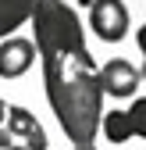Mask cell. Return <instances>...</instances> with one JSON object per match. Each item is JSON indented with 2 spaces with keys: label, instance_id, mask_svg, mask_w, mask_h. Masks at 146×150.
I'll use <instances>...</instances> for the list:
<instances>
[{
  "label": "cell",
  "instance_id": "obj_4",
  "mask_svg": "<svg viewBox=\"0 0 146 150\" xmlns=\"http://www.w3.org/2000/svg\"><path fill=\"white\" fill-rule=\"evenodd\" d=\"M36 43L25 36H7L0 40V79H22V75L36 64Z\"/></svg>",
  "mask_w": 146,
  "mask_h": 150
},
{
  "label": "cell",
  "instance_id": "obj_9",
  "mask_svg": "<svg viewBox=\"0 0 146 150\" xmlns=\"http://www.w3.org/2000/svg\"><path fill=\"white\" fill-rule=\"evenodd\" d=\"M135 47H139V54L146 57V25H139V29H135Z\"/></svg>",
  "mask_w": 146,
  "mask_h": 150
},
{
  "label": "cell",
  "instance_id": "obj_8",
  "mask_svg": "<svg viewBox=\"0 0 146 150\" xmlns=\"http://www.w3.org/2000/svg\"><path fill=\"white\" fill-rule=\"evenodd\" d=\"M128 122H132V132L139 139H146V97H135L128 107Z\"/></svg>",
  "mask_w": 146,
  "mask_h": 150
},
{
  "label": "cell",
  "instance_id": "obj_14",
  "mask_svg": "<svg viewBox=\"0 0 146 150\" xmlns=\"http://www.w3.org/2000/svg\"><path fill=\"white\" fill-rule=\"evenodd\" d=\"M75 150H96V146H93V143H89V146H75Z\"/></svg>",
  "mask_w": 146,
  "mask_h": 150
},
{
  "label": "cell",
  "instance_id": "obj_2",
  "mask_svg": "<svg viewBox=\"0 0 146 150\" xmlns=\"http://www.w3.org/2000/svg\"><path fill=\"white\" fill-rule=\"evenodd\" d=\"M128 7L121 0H89V29H93L103 43H121L128 36Z\"/></svg>",
  "mask_w": 146,
  "mask_h": 150
},
{
  "label": "cell",
  "instance_id": "obj_12",
  "mask_svg": "<svg viewBox=\"0 0 146 150\" xmlns=\"http://www.w3.org/2000/svg\"><path fill=\"white\" fill-rule=\"evenodd\" d=\"M7 150H25V143H18V139H14V143H11Z\"/></svg>",
  "mask_w": 146,
  "mask_h": 150
},
{
  "label": "cell",
  "instance_id": "obj_7",
  "mask_svg": "<svg viewBox=\"0 0 146 150\" xmlns=\"http://www.w3.org/2000/svg\"><path fill=\"white\" fill-rule=\"evenodd\" d=\"M100 132L107 136V143H128L135 132H132V122H128V111H107V115H100Z\"/></svg>",
  "mask_w": 146,
  "mask_h": 150
},
{
  "label": "cell",
  "instance_id": "obj_10",
  "mask_svg": "<svg viewBox=\"0 0 146 150\" xmlns=\"http://www.w3.org/2000/svg\"><path fill=\"white\" fill-rule=\"evenodd\" d=\"M11 143H14V136L7 132V125H0V150H7Z\"/></svg>",
  "mask_w": 146,
  "mask_h": 150
},
{
  "label": "cell",
  "instance_id": "obj_3",
  "mask_svg": "<svg viewBox=\"0 0 146 150\" xmlns=\"http://www.w3.org/2000/svg\"><path fill=\"white\" fill-rule=\"evenodd\" d=\"M100 86H103L107 97L128 100L139 89V68L132 61H125V57H111L107 64H100Z\"/></svg>",
  "mask_w": 146,
  "mask_h": 150
},
{
  "label": "cell",
  "instance_id": "obj_15",
  "mask_svg": "<svg viewBox=\"0 0 146 150\" xmlns=\"http://www.w3.org/2000/svg\"><path fill=\"white\" fill-rule=\"evenodd\" d=\"M79 4H82V7H89V0H79Z\"/></svg>",
  "mask_w": 146,
  "mask_h": 150
},
{
  "label": "cell",
  "instance_id": "obj_5",
  "mask_svg": "<svg viewBox=\"0 0 146 150\" xmlns=\"http://www.w3.org/2000/svg\"><path fill=\"white\" fill-rule=\"evenodd\" d=\"M4 125H7V132H11L18 143H25V150H50L46 129L36 122V115H32L29 107H7Z\"/></svg>",
  "mask_w": 146,
  "mask_h": 150
},
{
  "label": "cell",
  "instance_id": "obj_13",
  "mask_svg": "<svg viewBox=\"0 0 146 150\" xmlns=\"http://www.w3.org/2000/svg\"><path fill=\"white\" fill-rule=\"evenodd\" d=\"M139 82H146V61H142V68H139Z\"/></svg>",
  "mask_w": 146,
  "mask_h": 150
},
{
  "label": "cell",
  "instance_id": "obj_11",
  "mask_svg": "<svg viewBox=\"0 0 146 150\" xmlns=\"http://www.w3.org/2000/svg\"><path fill=\"white\" fill-rule=\"evenodd\" d=\"M7 107H11V104H4V100H0V125H4V118H7Z\"/></svg>",
  "mask_w": 146,
  "mask_h": 150
},
{
  "label": "cell",
  "instance_id": "obj_1",
  "mask_svg": "<svg viewBox=\"0 0 146 150\" xmlns=\"http://www.w3.org/2000/svg\"><path fill=\"white\" fill-rule=\"evenodd\" d=\"M29 22L36 32L32 43L43 64L46 100L64 136L75 146H89L100 136L103 86H100V64L86 43L79 11L68 0H36Z\"/></svg>",
  "mask_w": 146,
  "mask_h": 150
},
{
  "label": "cell",
  "instance_id": "obj_6",
  "mask_svg": "<svg viewBox=\"0 0 146 150\" xmlns=\"http://www.w3.org/2000/svg\"><path fill=\"white\" fill-rule=\"evenodd\" d=\"M36 0H0V40H7L14 29H22V22L32 18Z\"/></svg>",
  "mask_w": 146,
  "mask_h": 150
}]
</instances>
